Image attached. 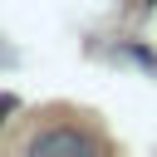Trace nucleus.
Here are the masks:
<instances>
[{
  "mask_svg": "<svg viewBox=\"0 0 157 157\" xmlns=\"http://www.w3.org/2000/svg\"><path fill=\"white\" fill-rule=\"evenodd\" d=\"M93 147H98V142L83 137L78 128H49V132H34V137H29V152H34V157H54V152H74V157H78V152H93Z\"/></svg>",
  "mask_w": 157,
  "mask_h": 157,
  "instance_id": "nucleus-1",
  "label": "nucleus"
},
{
  "mask_svg": "<svg viewBox=\"0 0 157 157\" xmlns=\"http://www.w3.org/2000/svg\"><path fill=\"white\" fill-rule=\"evenodd\" d=\"M5 113H15V98L10 93H0V123H5Z\"/></svg>",
  "mask_w": 157,
  "mask_h": 157,
  "instance_id": "nucleus-2",
  "label": "nucleus"
}]
</instances>
